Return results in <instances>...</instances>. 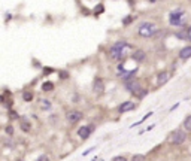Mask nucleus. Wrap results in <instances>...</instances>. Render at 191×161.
<instances>
[{
	"label": "nucleus",
	"mask_w": 191,
	"mask_h": 161,
	"mask_svg": "<svg viewBox=\"0 0 191 161\" xmlns=\"http://www.w3.org/2000/svg\"><path fill=\"white\" fill-rule=\"evenodd\" d=\"M131 48H130V45L127 42H116L113 47L109 49V55L113 60H119V58H123L124 55H127V52Z\"/></svg>",
	"instance_id": "f257e3e1"
},
{
	"label": "nucleus",
	"mask_w": 191,
	"mask_h": 161,
	"mask_svg": "<svg viewBox=\"0 0 191 161\" xmlns=\"http://www.w3.org/2000/svg\"><path fill=\"white\" fill-rule=\"evenodd\" d=\"M169 21L173 27H182L185 22H187V14L184 9L178 8L175 9L173 12H170V16H169Z\"/></svg>",
	"instance_id": "f03ea898"
},
{
	"label": "nucleus",
	"mask_w": 191,
	"mask_h": 161,
	"mask_svg": "<svg viewBox=\"0 0 191 161\" xmlns=\"http://www.w3.org/2000/svg\"><path fill=\"white\" fill-rule=\"evenodd\" d=\"M137 33L139 36L142 37H152L157 34V27L152 24V22H142L137 29Z\"/></svg>",
	"instance_id": "7ed1b4c3"
},
{
	"label": "nucleus",
	"mask_w": 191,
	"mask_h": 161,
	"mask_svg": "<svg viewBox=\"0 0 191 161\" xmlns=\"http://www.w3.org/2000/svg\"><path fill=\"white\" fill-rule=\"evenodd\" d=\"M185 139H187L185 131H184V130H179V128L173 130V131L169 134V137H167L169 143H172V145H181V143L185 142Z\"/></svg>",
	"instance_id": "20e7f679"
},
{
	"label": "nucleus",
	"mask_w": 191,
	"mask_h": 161,
	"mask_svg": "<svg viewBox=\"0 0 191 161\" xmlns=\"http://www.w3.org/2000/svg\"><path fill=\"white\" fill-rule=\"evenodd\" d=\"M126 89L130 91V93H133V94H137L139 91H142L140 84H139V81H136V79H130V81H127V82H126Z\"/></svg>",
	"instance_id": "39448f33"
},
{
	"label": "nucleus",
	"mask_w": 191,
	"mask_h": 161,
	"mask_svg": "<svg viewBox=\"0 0 191 161\" xmlns=\"http://www.w3.org/2000/svg\"><path fill=\"white\" fill-rule=\"evenodd\" d=\"M93 130H94V125H84L78 130V136L81 139H88L90 134L93 133Z\"/></svg>",
	"instance_id": "423d86ee"
},
{
	"label": "nucleus",
	"mask_w": 191,
	"mask_h": 161,
	"mask_svg": "<svg viewBox=\"0 0 191 161\" xmlns=\"http://www.w3.org/2000/svg\"><path fill=\"white\" fill-rule=\"evenodd\" d=\"M81 118H82V112H79V110H70V112H67V121L72 122V124L78 122Z\"/></svg>",
	"instance_id": "0eeeda50"
},
{
	"label": "nucleus",
	"mask_w": 191,
	"mask_h": 161,
	"mask_svg": "<svg viewBox=\"0 0 191 161\" xmlns=\"http://www.w3.org/2000/svg\"><path fill=\"white\" fill-rule=\"evenodd\" d=\"M93 89H94V93H97V94H103V91H105V84L100 78H95L94 82H93Z\"/></svg>",
	"instance_id": "6e6552de"
},
{
	"label": "nucleus",
	"mask_w": 191,
	"mask_h": 161,
	"mask_svg": "<svg viewBox=\"0 0 191 161\" xmlns=\"http://www.w3.org/2000/svg\"><path fill=\"white\" fill-rule=\"evenodd\" d=\"M169 79H170V73L169 72H160L157 75V85L161 87V85L167 84V81H169Z\"/></svg>",
	"instance_id": "1a4fd4ad"
},
{
	"label": "nucleus",
	"mask_w": 191,
	"mask_h": 161,
	"mask_svg": "<svg viewBox=\"0 0 191 161\" xmlns=\"http://www.w3.org/2000/svg\"><path fill=\"white\" fill-rule=\"evenodd\" d=\"M133 109H134V103H133V102H124L121 106L118 107V110L121 112V113L129 112V110H133Z\"/></svg>",
	"instance_id": "9d476101"
},
{
	"label": "nucleus",
	"mask_w": 191,
	"mask_h": 161,
	"mask_svg": "<svg viewBox=\"0 0 191 161\" xmlns=\"http://www.w3.org/2000/svg\"><path fill=\"white\" fill-rule=\"evenodd\" d=\"M145 57H146V54H145V51H142V49H137V51H134V54H133V60L134 61H143L145 60Z\"/></svg>",
	"instance_id": "9b49d317"
},
{
	"label": "nucleus",
	"mask_w": 191,
	"mask_h": 161,
	"mask_svg": "<svg viewBox=\"0 0 191 161\" xmlns=\"http://www.w3.org/2000/svg\"><path fill=\"white\" fill-rule=\"evenodd\" d=\"M179 57H181L182 60L190 58V57H191V47H185V48H182L181 52H179Z\"/></svg>",
	"instance_id": "f8f14e48"
},
{
	"label": "nucleus",
	"mask_w": 191,
	"mask_h": 161,
	"mask_svg": "<svg viewBox=\"0 0 191 161\" xmlns=\"http://www.w3.org/2000/svg\"><path fill=\"white\" fill-rule=\"evenodd\" d=\"M30 122L27 119H21V130L22 131H30Z\"/></svg>",
	"instance_id": "ddd939ff"
},
{
	"label": "nucleus",
	"mask_w": 191,
	"mask_h": 161,
	"mask_svg": "<svg viewBox=\"0 0 191 161\" xmlns=\"http://www.w3.org/2000/svg\"><path fill=\"white\" fill-rule=\"evenodd\" d=\"M42 89H43V91H52V89H54V84H52V82H45V84L42 85Z\"/></svg>",
	"instance_id": "4468645a"
},
{
	"label": "nucleus",
	"mask_w": 191,
	"mask_h": 161,
	"mask_svg": "<svg viewBox=\"0 0 191 161\" xmlns=\"http://www.w3.org/2000/svg\"><path fill=\"white\" fill-rule=\"evenodd\" d=\"M184 127H185V130L191 131V115L185 118V121H184Z\"/></svg>",
	"instance_id": "2eb2a0df"
},
{
	"label": "nucleus",
	"mask_w": 191,
	"mask_h": 161,
	"mask_svg": "<svg viewBox=\"0 0 191 161\" xmlns=\"http://www.w3.org/2000/svg\"><path fill=\"white\" fill-rule=\"evenodd\" d=\"M40 103H42L40 107H42L43 110H46V109H50V107H51V102H50V100H40Z\"/></svg>",
	"instance_id": "dca6fc26"
},
{
	"label": "nucleus",
	"mask_w": 191,
	"mask_h": 161,
	"mask_svg": "<svg viewBox=\"0 0 191 161\" xmlns=\"http://www.w3.org/2000/svg\"><path fill=\"white\" fill-rule=\"evenodd\" d=\"M33 99V94L32 93H24V100H26V102H30Z\"/></svg>",
	"instance_id": "f3484780"
},
{
	"label": "nucleus",
	"mask_w": 191,
	"mask_h": 161,
	"mask_svg": "<svg viewBox=\"0 0 191 161\" xmlns=\"http://www.w3.org/2000/svg\"><path fill=\"white\" fill-rule=\"evenodd\" d=\"M133 161H145V157H143V155H134Z\"/></svg>",
	"instance_id": "a211bd4d"
},
{
	"label": "nucleus",
	"mask_w": 191,
	"mask_h": 161,
	"mask_svg": "<svg viewBox=\"0 0 191 161\" xmlns=\"http://www.w3.org/2000/svg\"><path fill=\"white\" fill-rule=\"evenodd\" d=\"M103 11H105V8H103V5H99V6H97V9H95L94 12H95V14H102Z\"/></svg>",
	"instance_id": "6ab92c4d"
},
{
	"label": "nucleus",
	"mask_w": 191,
	"mask_h": 161,
	"mask_svg": "<svg viewBox=\"0 0 191 161\" xmlns=\"http://www.w3.org/2000/svg\"><path fill=\"white\" fill-rule=\"evenodd\" d=\"M9 117H11L12 119H17V118H18V115H17V112H14V110H11V112H9Z\"/></svg>",
	"instance_id": "aec40b11"
},
{
	"label": "nucleus",
	"mask_w": 191,
	"mask_h": 161,
	"mask_svg": "<svg viewBox=\"0 0 191 161\" xmlns=\"http://www.w3.org/2000/svg\"><path fill=\"white\" fill-rule=\"evenodd\" d=\"M6 133H8V134H14V127H12V125H8V127H6Z\"/></svg>",
	"instance_id": "412c9836"
},
{
	"label": "nucleus",
	"mask_w": 191,
	"mask_h": 161,
	"mask_svg": "<svg viewBox=\"0 0 191 161\" xmlns=\"http://www.w3.org/2000/svg\"><path fill=\"white\" fill-rule=\"evenodd\" d=\"M131 21H133V16H126V19H124V24L127 26L129 22H131Z\"/></svg>",
	"instance_id": "4be33fe9"
},
{
	"label": "nucleus",
	"mask_w": 191,
	"mask_h": 161,
	"mask_svg": "<svg viewBox=\"0 0 191 161\" xmlns=\"http://www.w3.org/2000/svg\"><path fill=\"white\" fill-rule=\"evenodd\" d=\"M37 161H50V157H48V155H42Z\"/></svg>",
	"instance_id": "5701e85b"
},
{
	"label": "nucleus",
	"mask_w": 191,
	"mask_h": 161,
	"mask_svg": "<svg viewBox=\"0 0 191 161\" xmlns=\"http://www.w3.org/2000/svg\"><path fill=\"white\" fill-rule=\"evenodd\" d=\"M146 93H148V91H146V89H143V91H142V93H139V99H143V97H145V96H146Z\"/></svg>",
	"instance_id": "b1692460"
},
{
	"label": "nucleus",
	"mask_w": 191,
	"mask_h": 161,
	"mask_svg": "<svg viewBox=\"0 0 191 161\" xmlns=\"http://www.w3.org/2000/svg\"><path fill=\"white\" fill-rule=\"evenodd\" d=\"M113 161H127V160H126L124 157H115V158H113Z\"/></svg>",
	"instance_id": "393cba45"
},
{
	"label": "nucleus",
	"mask_w": 191,
	"mask_h": 161,
	"mask_svg": "<svg viewBox=\"0 0 191 161\" xmlns=\"http://www.w3.org/2000/svg\"><path fill=\"white\" fill-rule=\"evenodd\" d=\"M60 76H61V78H64V79H66V78H67V76H69V73H67V72H60Z\"/></svg>",
	"instance_id": "a878e982"
},
{
	"label": "nucleus",
	"mask_w": 191,
	"mask_h": 161,
	"mask_svg": "<svg viewBox=\"0 0 191 161\" xmlns=\"http://www.w3.org/2000/svg\"><path fill=\"white\" fill-rule=\"evenodd\" d=\"M187 33H188V40L191 42V27L188 29V31H187Z\"/></svg>",
	"instance_id": "bb28decb"
},
{
	"label": "nucleus",
	"mask_w": 191,
	"mask_h": 161,
	"mask_svg": "<svg viewBox=\"0 0 191 161\" xmlns=\"http://www.w3.org/2000/svg\"><path fill=\"white\" fill-rule=\"evenodd\" d=\"M18 161H21V160H18Z\"/></svg>",
	"instance_id": "cd10ccee"
}]
</instances>
